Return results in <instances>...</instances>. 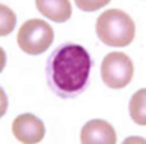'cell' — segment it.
I'll use <instances>...</instances> for the list:
<instances>
[{"label": "cell", "instance_id": "6", "mask_svg": "<svg viewBox=\"0 0 146 144\" xmlns=\"http://www.w3.org/2000/svg\"><path fill=\"white\" fill-rule=\"evenodd\" d=\"M80 141L83 144H114L117 141L115 131L111 124L102 119H91L80 131Z\"/></svg>", "mask_w": 146, "mask_h": 144}, {"label": "cell", "instance_id": "8", "mask_svg": "<svg viewBox=\"0 0 146 144\" xmlns=\"http://www.w3.org/2000/svg\"><path fill=\"white\" fill-rule=\"evenodd\" d=\"M145 105H146V89H140L133 95V98L130 101V116L139 125L146 124Z\"/></svg>", "mask_w": 146, "mask_h": 144}, {"label": "cell", "instance_id": "5", "mask_svg": "<svg viewBox=\"0 0 146 144\" xmlns=\"http://www.w3.org/2000/svg\"><path fill=\"white\" fill-rule=\"evenodd\" d=\"M12 133L21 143L35 144L44 138L45 127L38 116L32 114H22L15 118L12 124Z\"/></svg>", "mask_w": 146, "mask_h": 144}, {"label": "cell", "instance_id": "1", "mask_svg": "<svg viewBox=\"0 0 146 144\" xmlns=\"http://www.w3.org/2000/svg\"><path fill=\"white\" fill-rule=\"evenodd\" d=\"M91 67L92 60L86 48L67 42L50 54L45 63V79L57 96L73 99L88 87Z\"/></svg>", "mask_w": 146, "mask_h": 144}, {"label": "cell", "instance_id": "9", "mask_svg": "<svg viewBox=\"0 0 146 144\" xmlns=\"http://www.w3.org/2000/svg\"><path fill=\"white\" fill-rule=\"evenodd\" d=\"M0 12H2V29H0V35L6 37L7 34L12 32L15 23H16V16L7 6L2 5L0 6Z\"/></svg>", "mask_w": 146, "mask_h": 144}, {"label": "cell", "instance_id": "7", "mask_svg": "<svg viewBox=\"0 0 146 144\" xmlns=\"http://www.w3.org/2000/svg\"><path fill=\"white\" fill-rule=\"evenodd\" d=\"M36 9L54 22H66L72 16V5L69 0H36Z\"/></svg>", "mask_w": 146, "mask_h": 144}, {"label": "cell", "instance_id": "2", "mask_svg": "<svg viewBox=\"0 0 146 144\" xmlns=\"http://www.w3.org/2000/svg\"><path fill=\"white\" fill-rule=\"evenodd\" d=\"M96 35L110 47H127L136 34L133 19L120 9H110L96 20Z\"/></svg>", "mask_w": 146, "mask_h": 144}, {"label": "cell", "instance_id": "4", "mask_svg": "<svg viewBox=\"0 0 146 144\" xmlns=\"http://www.w3.org/2000/svg\"><path fill=\"white\" fill-rule=\"evenodd\" d=\"M101 77L111 89L126 87L133 77V61L124 53H110L101 64Z\"/></svg>", "mask_w": 146, "mask_h": 144}, {"label": "cell", "instance_id": "3", "mask_svg": "<svg viewBox=\"0 0 146 144\" xmlns=\"http://www.w3.org/2000/svg\"><path fill=\"white\" fill-rule=\"evenodd\" d=\"M54 39V31L45 20L29 19L21 26L18 32L19 48L31 55L45 53Z\"/></svg>", "mask_w": 146, "mask_h": 144}]
</instances>
